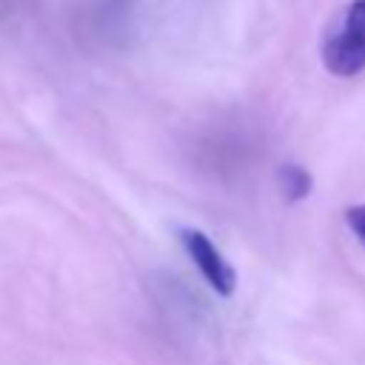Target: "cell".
<instances>
[{
  "label": "cell",
  "mask_w": 365,
  "mask_h": 365,
  "mask_svg": "<svg viewBox=\"0 0 365 365\" xmlns=\"http://www.w3.org/2000/svg\"><path fill=\"white\" fill-rule=\"evenodd\" d=\"M282 194L291 202H299L311 194V174L302 165H285L282 168Z\"/></svg>",
  "instance_id": "cell-3"
},
{
  "label": "cell",
  "mask_w": 365,
  "mask_h": 365,
  "mask_svg": "<svg viewBox=\"0 0 365 365\" xmlns=\"http://www.w3.org/2000/svg\"><path fill=\"white\" fill-rule=\"evenodd\" d=\"M180 242L188 254V259L197 265V271L202 274V279L220 294V297H231L237 288V274L231 268V262L220 254V248L197 228H182L180 231Z\"/></svg>",
  "instance_id": "cell-2"
},
{
  "label": "cell",
  "mask_w": 365,
  "mask_h": 365,
  "mask_svg": "<svg viewBox=\"0 0 365 365\" xmlns=\"http://www.w3.org/2000/svg\"><path fill=\"white\" fill-rule=\"evenodd\" d=\"M322 66L334 77L365 71V0H351L322 40Z\"/></svg>",
  "instance_id": "cell-1"
},
{
  "label": "cell",
  "mask_w": 365,
  "mask_h": 365,
  "mask_svg": "<svg viewBox=\"0 0 365 365\" xmlns=\"http://www.w3.org/2000/svg\"><path fill=\"white\" fill-rule=\"evenodd\" d=\"M345 222H348L351 234L365 245V205H351L345 211Z\"/></svg>",
  "instance_id": "cell-4"
}]
</instances>
